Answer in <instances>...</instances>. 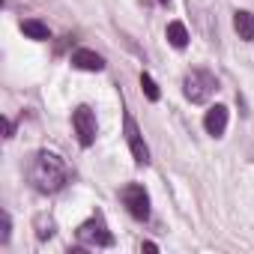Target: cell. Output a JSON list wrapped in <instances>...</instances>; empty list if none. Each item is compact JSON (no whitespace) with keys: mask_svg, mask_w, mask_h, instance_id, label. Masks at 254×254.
Returning <instances> with one entry per match:
<instances>
[{"mask_svg":"<svg viewBox=\"0 0 254 254\" xmlns=\"http://www.w3.org/2000/svg\"><path fill=\"white\" fill-rule=\"evenodd\" d=\"M27 180L39 194H57L69 183V165L63 156H57L51 150H39L27 168Z\"/></svg>","mask_w":254,"mask_h":254,"instance_id":"1","label":"cell"},{"mask_svg":"<svg viewBox=\"0 0 254 254\" xmlns=\"http://www.w3.org/2000/svg\"><path fill=\"white\" fill-rule=\"evenodd\" d=\"M215 90H218V78H215L209 69H191V72L186 75V81H183V93H186V99L194 102V105L209 102V96H212Z\"/></svg>","mask_w":254,"mask_h":254,"instance_id":"2","label":"cell"},{"mask_svg":"<svg viewBox=\"0 0 254 254\" xmlns=\"http://www.w3.org/2000/svg\"><path fill=\"white\" fill-rule=\"evenodd\" d=\"M78 242L87 245V248H111V245H114V233L108 230L105 218L96 212L93 218H87V221L78 227Z\"/></svg>","mask_w":254,"mask_h":254,"instance_id":"3","label":"cell"},{"mask_svg":"<svg viewBox=\"0 0 254 254\" xmlns=\"http://www.w3.org/2000/svg\"><path fill=\"white\" fill-rule=\"evenodd\" d=\"M120 197H123L126 209L132 212V218H138V221H147V218H150V194H147L144 186L129 183V186L120 191Z\"/></svg>","mask_w":254,"mask_h":254,"instance_id":"4","label":"cell"},{"mask_svg":"<svg viewBox=\"0 0 254 254\" xmlns=\"http://www.w3.org/2000/svg\"><path fill=\"white\" fill-rule=\"evenodd\" d=\"M72 129H75L81 147H93L96 144V114L87 105H78L72 111Z\"/></svg>","mask_w":254,"mask_h":254,"instance_id":"5","label":"cell"},{"mask_svg":"<svg viewBox=\"0 0 254 254\" xmlns=\"http://www.w3.org/2000/svg\"><path fill=\"white\" fill-rule=\"evenodd\" d=\"M123 132H126V144H129V150H132V159L138 165H150V147L144 144V135H141V129H138V123H135L132 114L123 117Z\"/></svg>","mask_w":254,"mask_h":254,"instance_id":"6","label":"cell"},{"mask_svg":"<svg viewBox=\"0 0 254 254\" xmlns=\"http://www.w3.org/2000/svg\"><path fill=\"white\" fill-rule=\"evenodd\" d=\"M227 117H230V111H227L224 105H212V108L206 111V117H203V129H206V135L221 138V135L227 132Z\"/></svg>","mask_w":254,"mask_h":254,"instance_id":"7","label":"cell"},{"mask_svg":"<svg viewBox=\"0 0 254 254\" xmlns=\"http://www.w3.org/2000/svg\"><path fill=\"white\" fill-rule=\"evenodd\" d=\"M72 66L81 69V72H102L105 69V57L96 54V51H90V48H78L72 54Z\"/></svg>","mask_w":254,"mask_h":254,"instance_id":"8","label":"cell"},{"mask_svg":"<svg viewBox=\"0 0 254 254\" xmlns=\"http://www.w3.org/2000/svg\"><path fill=\"white\" fill-rule=\"evenodd\" d=\"M233 30L239 33V39L254 42V15L248 9H236L233 12Z\"/></svg>","mask_w":254,"mask_h":254,"instance_id":"9","label":"cell"},{"mask_svg":"<svg viewBox=\"0 0 254 254\" xmlns=\"http://www.w3.org/2000/svg\"><path fill=\"white\" fill-rule=\"evenodd\" d=\"M165 36H168V42H171L177 51H183V48L189 45V30H186V24H183V21H171V24H168V30H165Z\"/></svg>","mask_w":254,"mask_h":254,"instance_id":"10","label":"cell"},{"mask_svg":"<svg viewBox=\"0 0 254 254\" xmlns=\"http://www.w3.org/2000/svg\"><path fill=\"white\" fill-rule=\"evenodd\" d=\"M21 30H24V36L36 39V42H45V39L51 36V33H48V24H42V21H36V18L21 21Z\"/></svg>","mask_w":254,"mask_h":254,"instance_id":"11","label":"cell"},{"mask_svg":"<svg viewBox=\"0 0 254 254\" xmlns=\"http://www.w3.org/2000/svg\"><path fill=\"white\" fill-rule=\"evenodd\" d=\"M36 236L39 239H51L54 236V218L51 215H45V212L36 215Z\"/></svg>","mask_w":254,"mask_h":254,"instance_id":"12","label":"cell"},{"mask_svg":"<svg viewBox=\"0 0 254 254\" xmlns=\"http://www.w3.org/2000/svg\"><path fill=\"white\" fill-rule=\"evenodd\" d=\"M141 90H144V96L150 99V102H159L162 99V93H159V84L147 75V72H141Z\"/></svg>","mask_w":254,"mask_h":254,"instance_id":"13","label":"cell"},{"mask_svg":"<svg viewBox=\"0 0 254 254\" xmlns=\"http://www.w3.org/2000/svg\"><path fill=\"white\" fill-rule=\"evenodd\" d=\"M9 230H12V218H9V212L3 209V230H0V245L9 242Z\"/></svg>","mask_w":254,"mask_h":254,"instance_id":"14","label":"cell"},{"mask_svg":"<svg viewBox=\"0 0 254 254\" xmlns=\"http://www.w3.org/2000/svg\"><path fill=\"white\" fill-rule=\"evenodd\" d=\"M3 126H6V138H12L15 135V123L12 120H3Z\"/></svg>","mask_w":254,"mask_h":254,"instance_id":"15","label":"cell"},{"mask_svg":"<svg viewBox=\"0 0 254 254\" xmlns=\"http://www.w3.org/2000/svg\"><path fill=\"white\" fill-rule=\"evenodd\" d=\"M159 3H165V6H168V3H171V0H159Z\"/></svg>","mask_w":254,"mask_h":254,"instance_id":"16","label":"cell"}]
</instances>
